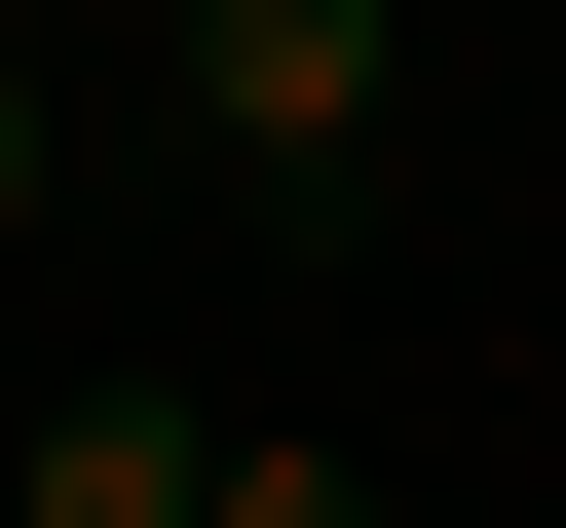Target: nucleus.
Segmentation results:
<instances>
[{
    "label": "nucleus",
    "mask_w": 566,
    "mask_h": 528,
    "mask_svg": "<svg viewBox=\"0 0 566 528\" xmlns=\"http://www.w3.org/2000/svg\"><path fill=\"white\" fill-rule=\"evenodd\" d=\"M151 114L264 189V226H378V114H416V0H189L151 39Z\"/></svg>",
    "instance_id": "nucleus-1"
},
{
    "label": "nucleus",
    "mask_w": 566,
    "mask_h": 528,
    "mask_svg": "<svg viewBox=\"0 0 566 528\" xmlns=\"http://www.w3.org/2000/svg\"><path fill=\"white\" fill-rule=\"evenodd\" d=\"M0 528H227V415H151V378H76L39 453H0Z\"/></svg>",
    "instance_id": "nucleus-2"
},
{
    "label": "nucleus",
    "mask_w": 566,
    "mask_h": 528,
    "mask_svg": "<svg viewBox=\"0 0 566 528\" xmlns=\"http://www.w3.org/2000/svg\"><path fill=\"white\" fill-rule=\"evenodd\" d=\"M39 189H76V39L0 0V226H39Z\"/></svg>",
    "instance_id": "nucleus-3"
},
{
    "label": "nucleus",
    "mask_w": 566,
    "mask_h": 528,
    "mask_svg": "<svg viewBox=\"0 0 566 528\" xmlns=\"http://www.w3.org/2000/svg\"><path fill=\"white\" fill-rule=\"evenodd\" d=\"M227 528H378V453H303V415H264V453H227Z\"/></svg>",
    "instance_id": "nucleus-4"
},
{
    "label": "nucleus",
    "mask_w": 566,
    "mask_h": 528,
    "mask_svg": "<svg viewBox=\"0 0 566 528\" xmlns=\"http://www.w3.org/2000/svg\"><path fill=\"white\" fill-rule=\"evenodd\" d=\"M39 39H189V0H39Z\"/></svg>",
    "instance_id": "nucleus-5"
}]
</instances>
